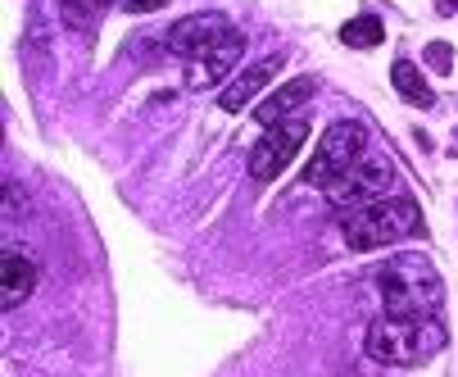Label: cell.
Masks as SVG:
<instances>
[{"mask_svg":"<svg viewBox=\"0 0 458 377\" xmlns=\"http://www.w3.org/2000/svg\"><path fill=\"white\" fill-rule=\"evenodd\" d=\"M445 346H449L445 319H400V313H381V319H372L368 337H363V350H368L372 364H395V368L427 364Z\"/></svg>","mask_w":458,"mask_h":377,"instance_id":"cell-2","label":"cell"},{"mask_svg":"<svg viewBox=\"0 0 458 377\" xmlns=\"http://www.w3.org/2000/svg\"><path fill=\"white\" fill-rule=\"evenodd\" d=\"M168 0H123V10L127 14H155V10H164Z\"/></svg>","mask_w":458,"mask_h":377,"instance_id":"cell-17","label":"cell"},{"mask_svg":"<svg viewBox=\"0 0 458 377\" xmlns=\"http://www.w3.org/2000/svg\"><path fill=\"white\" fill-rule=\"evenodd\" d=\"M436 14L440 19H458V0H436Z\"/></svg>","mask_w":458,"mask_h":377,"instance_id":"cell-18","label":"cell"},{"mask_svg":"<svg viewBox=\"0 0 458 377\" xmlns=\"http://www.w3.org/2000/svg\"><path fill=\"white\" fill-rule=\"evenodd\" d=\"M232 32V19L218 14V10H205V14H186L168 28L164 37V55L173 59H195V55H205L209 46H218L223 37Z\"/></svg>","mask_w":458,"mask_h":377,"instance_id":"cell-8","label":"cell"},{"mask_svg":"<svg viewBox=\"0 0 458 377\" xmlns=\"http://www.w3.org/2000/svg\"><path fill=\"white\" fill-rule=\"evenodd\" d=\"M381 313H400V319H440L445 309V282L427 255H390L377 269Z\"/></svg>","mask_w":458,"mask_h":377,"instance_id":"cell-1","label":"cell"},{"mask_svg":"<svg viewBox=\"0 0 458 377\" xmlns=\"http://www.w3.org/2000/svg\"><path fill=\"white\" fill-rule=\"evenodd\" d=\"M390 182H395V164L386 155H363L354 168H345L332 186H327V201L336 210H359V205H372L390 192Z\"/></svg>","mask_w":458,"mask_h":377,"instance_id":"cell-5","label":"cell"},{"mask_svg":"<svg viewBox=\"0 0 458 377\" xmlns=\"http://www.w3.org/2000/svg\"><path fill=\"white\" fill-rule=\"evenodd\" d=\"M422 227V210L409 196H381L372 205H359L341 218V236L350 250H381V245H395L404 236H413Z\"/></svg>","mask_w":458,"mask_h":377,"instance_id":"cell-3","label":"cell"},{"mask_svg":"<svg viewBox=\"0 0 458 377\" xmlns=\"http://www.w3.org/2000/svg\"><path fill=\"white\" fill-rule=\"evenodd\" d=\"M59 19L69 28H91V0H59Z\"/></svg>","mask_w":458,"mask_h":377,"instance_id":"cell-15","label":"cell"},{"mask_svg":"<svg viewBox=\"0 0 458 377\" xmlns=\"http://www.w3.org/2000/svg\"><path fill=\"white\" fill-rule=\"evenodd\" d=\"M282 64H286V55H268V59H254L250 69H241L223 91H218V109H227V114H236V109H245L259 91H264L277 73H282Z\"/></svg>","mask_w":458,"mask_h":377,"instance_id":"cell-9","label":"cell"},{"mask_svg":"<svg viewBox=\"0 0 458 377\" xmlns=\"http://www.w3.org/2000/svg\"><path fill=\"white\" fill-rule=\"evenodd\" d=\"M304 141H309V114H295V118H286V123H273L268 137L250 150V177H254V182H273V177L300 155Z\"/></svg>","mask_w":458,"mask_h":377,"instance_id":"cell-6","label":"cell"},{"mask_svg":"<svg viewBox=\"0 0 458 377\" xmlns=\"http://www.w3.org/2000/svg\"><path fill=\"white\" fill-rule=\"evenodd\" d=\"M390 87H395L409 105H422V109L436 105V91H431V82L422 78V69L413 64V59H395V64H390Z\"/></svg>","mask_w":458,"mask_h":377,"instance_id":"cell-12","label":"cell"},{"mask_svg":"<svg viewBox=\"0 0 458 377\" xmlns=\"http://www.w3.org/2000/svg\"><path fill=\"white\" fill-rule=\"evenodd\" d=\"M368 155V128L359 118H341V123H332V128L322 133V141L313 146V155H309V164H304V182L309 186H332L345 168H354L359 159Z\"/></svg>","mask_w":458,"mask_h":377,"instance_id":"cell-4","label":"cell"},{"mask_svg":"<svg viewBox=\"0 0 458 377\" xmlns=\"http://www.w3.org/2000/svg\"><path fill=\"white\" fill-rule=\"evenodd\" d=\"M381 37H386V28H381L377 14H359L341 28V41L354 46V50H372V46H381Z\"/></svg>","mask_w":458,"mask_h":377,"instance_id":"cell-13","label":"cell"},{"mask_svg":"<svg viewBox=\"0 0 458 377\" xmlns=\"http://www.w3.org/2000/svg\"><path fill=\"white\" fill-rule=\"evenodd\" d=\"M245 55V37L232 28L218 46H209L205 55L186 59V91H214V87H227L236 78V64Z\"/></svg>","mask_w":458,"mask_h":377,"instance_id":"cell-7","label":"cell"},{"mask_svg":"<svg viewBox=\"0 0 458 377\" xmlns=\"http://www.w3.org/2000/svg\"><path fill=\"white\" fill-rule=\"evenodd\" d=\"M0 304L5 309H14V304H23L32 291H37V260L28 255V250H14V245H5V255H0Z\"/></svg>","mask_w":458,"mask_h":377,"instance_id":"cell-10","label":"cell"},{"mask_svg":"<svg viewBox=\"0 0 458 377\" xmlns=\"http://www.w3.org/2000/svg\"><path fill=\"white\" fill-rule=\"evenodd\" d=\"M313 91H318V82H313V78H291V82H282L273 96L259 100L254 118L264 123V128H273V123H286V118L304 114V105H309V96H313Z\"/></svg>","mask_w":458,"mask_h":377,"instance_id":"cell-11","label":"cell"},{"mask_svg":"<svg viewBox=\"0 0 458 377\" xmlns=\"http://www.w3.org/2000/svg\"><path fill=\"white\" fill-rule=\"evenodd\" d=\"M422 59H427V69H436V73H449V69H454V46H445V41H431Z\"/></svg>","mask_w":458,"mask_h":377,"instance_id":"cell-16","label":"cell"},{"mask_svg":"<svg viewBox=\"0 0 458 377\" xmlns=\"http://www.w3.org/2000/svg\"><path fill=\"white\" fill-rule=\"evenodd\" d=\"M23 59H28V69H32V73H46V64H50V55H46V32H41V14H32V19H28Z\"/></svg>","mask_w":458,"mask_h":377,"instance_id":"cell-14","label":"cell"}]
</instances>
